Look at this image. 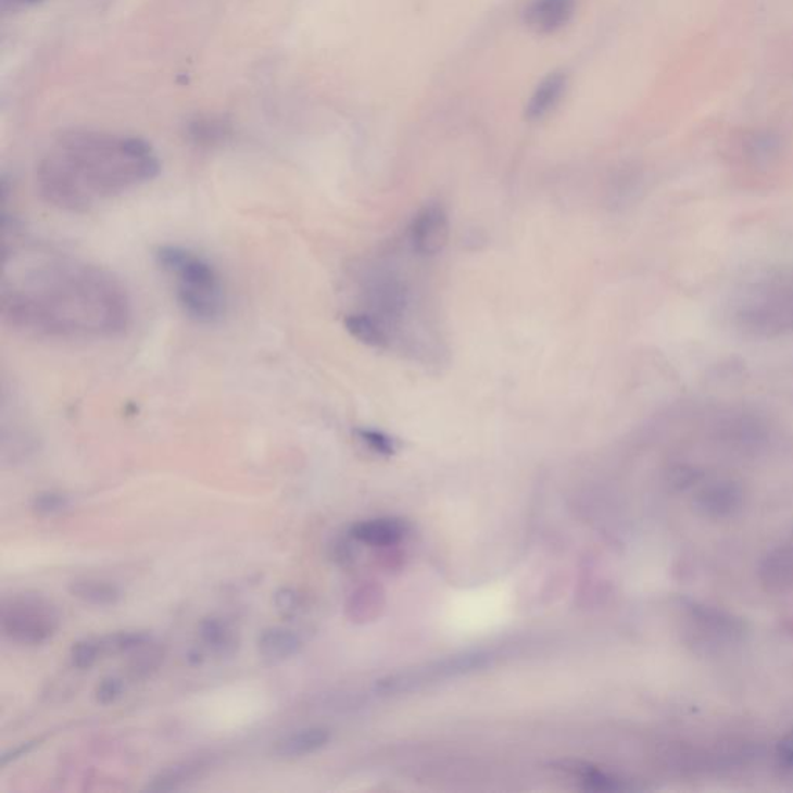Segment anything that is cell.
I'll return each mask as SVG.
<instances>
[{"instance_id": "6da1fadb", "label": "cell", "mask_w": 793, "mask_h": 793, "mask_svg": "<svg viewBox=\"0 0 793 793\" xmlns=\"http://www.w3.org/2000/svg\"><path fill=\"white\" fill-rule=\"evenodd\" d=\"M3 323L28 337L98 341L122 337L133 323L125 284L103 267L43 251H14L3 261Z\"/></svg>"}, {"instance_id": "7a4b0ae2", "label": "cell", "mask_w": 793, "mask_h": 793, "mask_svg": "<svg viewBox=\"0 0 793 793\" xmlns=\"http://www.w3.org/2000/svg\"><path fill=\"white\" fill-rule=\"evenodd\" d=\"M159 173L158 152L148 141L104 130H74L43 152L36 185L54 209L86 213L136 191Z\"/></svg>"}, {"instance_id": "3957f363", "label": "cell", "mask_w": 793, "mask_h": 793, "mask_svg": "<svg viewBox=\"0 0 793 793\" xmlns=\"http://www.w3.org/2000/svg\"><path fill=\"white\" fill-rule=\"evenodd\" d=\"M155 261L173 282L184 314L199 324L221 322L227 314L228 298L219 270L198 251L181 246H162Z\"/></svg>"}, {"instance_id": "277c9868", "label": "cell", "mask_w": 793, "mask_h": 793, "mask_svg": "<svg viewBox=\"0 0 793 793\" xmlns=\"http://www.w3.org/2000/svg\"><path fill=\"white\" fill-rule=\"evenodd\" d=\"M731 319L748 337H792L793 267L769 273L744 286L731 304Z\"/></svg>"}, {"instance_id": "5b68a950", "label": "cell", "mask_w": 793, "mask_h": 793, "mask_svg": "<svg viewBox=\"0 0 793 793\" xmlns=\"http://www.w3.org/2000/svg\"><path fill=\"white\" fill-rule=\"evenodd\" d=\"M56 606L41 595H14L3 600L0 628L10 642L39 646L49 642L60 629Z\"/></svg>"}, {"instance_id": "8992f818", "label": "cell", "mask_w": 793, "mask_h": 793, "mask_svg": "<svg viewBox=\"0 0 793 793\" xmlns=\"http://www.w3.org/2000/svg\"><path fill=\"white\" fill-rule=\"evenodd\" d=\"M493 657L489 651H467L454 656L428 662L418 667L407 668L405 671L394 672L387 678L377 680L376 691L381 696H402L435 685L442 680L461 678L471 672L482 671L490 667Z\"/></svg>"}, {"instance_id": "52a82bcc", "label": "cell", "mask_w": 793, "mask_h": 793, "mask_svg": "<svg viewBox=\"0 0 793 793\" xmlns=\"http://www.w3.org/2000/svg\"><path fill=\"white\" fill-rule=\"evenodd\" d=\"M689 616V637L694 646H702L705 650H713L722 645H731L738 642L742 635V624L740 618L722 609L707 605L689 603L687 606Z\"/></svg>"}, {"instance_id": "ba28073f", "label": "cell", "mask_w": 793, "mask_h": 793, "mask_svg": "<svg viewBox=\"0 0 793 793\" xmlns=\"http://www.w3.org/2000/svg\"><path fill=\"white\" fill-rule=\"evenodd\" d=\"M411 243L417 253L432 256L442 251L450 236L449 216L439 205H427L418 211L411 224Z\"/></svg>"}, {"instance_id": "9c48e42d", "label": "cell", "mask_w": 793, "mask_h": 793, "mask_svg": "<svg viewBox=\"0 0 793 793\" xmlns=\"http://www.w3.org/2000/svg\"><path fill=\"white\" fill-rule=\"evenodd\" d=\"M742 489L731 480H716L697 491L694 507L708 519H723L740 512Z\"/></svg>"}, {"instance_id": "30bf717a", "label": "cell", "mask_w": 793, "mask_h": 793, "mask_svg": "<svg viewBox=\"0 0 793 793\" xmlns=\"http://www.w3.org/2000/svg\"><path fill=\"white\" fill-rule=\"evenodd\" d=\"M575 0H532L524 10L527 27L541 35L558 32L572 17Z\"/></svg>"}, {"instance_id": "8fae6325", "label": "cell", "mask_w": 793, "mask_h": 793, "mask_svg": "<svg viewBox=\"0 0 793 793\" xmlns=\"http://www.w3.org/2000/svg\"><path fill=\"white\" fill-rule=\"evenodd\" d=\"M759 580L772 594L793 591V544L780 545L766 555L759 566Z\"/></svg>"}, {"instance_id": "7c38bea8", "label": "cell", "mask_w": 793, "mask_h": 793, "mask_svg": "<svg viewBox=\"0 0 793 793\" xmlns=\"http://www.w3.org/2000/svg\"><path fill=\"white\" fill-rule=\"evenodd\" d=\"M330 730L326 727H307L293 731L275 744L273 753L279 759H300L322 751L330 742Z\"/></svg>"}, {"instance_id": "4fadbf2b", "label": "cell", "mask_w": 793, "mask_h": 793, "mask_svg": "<svg viewBox=\"0 0 793 793\" xmlns=\"http://www.w3.org/2000/svg\"><path fill=\"white\" fill-rule=\"evenodd\" d=\"M410 526L399 518L369 519L355 524L351 529L352 540L373 547H389L395 545L406 537Z\"/></svg>"}, {"instance_id": "5bb4252c", "label": "cell", "mask_w": 793, "mask_h": 793, "mask_svg": "<svg viewBox=\"0 0 793 793\" xmlns=\"http://www.w3.org/2000/svg\"><path fill=\"white\" fill-rule=\"evenodd\" d=\"M256 645L262 657L270 662H284L300 653L303 640L292 629L270 627L261 632Z\"/></svg>"}, {"instance_id": "9a60e30c", "label": "cell", "mask_w": 793, "mask_h": 793, "mask_svg": "<svg viewBox=\"0 0 793 793\" xmlns=\"http://www.w3.org/2000/svg\"><path fill=\"white\" fill-rule=\"evenodd\" d=\"M211 767L210 759H188L173 764L162 770L158 777L152 778L151 783L147 785L149 792H171L177 791L181 785L198 780L203 773L209 772Z\"/></svg>"}, {"instance_id": "2e32d148", "label": "cell", "mask_w": 793, "mask_h": 793, "mask_svg": "<svg viewBox=\"0 0 793 793\" xmlns=\"http://www.w3.org/2000/svg\"><path fill=\"white\" fill-rule=\"evenodd\" d=\"M566 76L562 74L549 75L547 78L538 84L526 108L527 118L530 122H538V119H543L544 116L555 111L564 92H566Z\"/></svg>"}, {"instance_id": "e0dca14e", "label": "cell", "mask_w": 793, "mask_h": 793, "mask_svg": "<svg viewBox=\"0 0 793 793\" xmlns=\"http://www.w3.org/2000/svg\"><path fill=\"white\" fill-rule=\"evenodd\" d=\"M68 592L79 602L97 607L115 606L123 596L118 586L98 578H76L68 584Z\"/></svg>"}, {"instance_id": "ac0fdd59", "label": "cell", "mask_w": 793, "mask_h": 793, "mask_svg": "<svg viewBox=\"0 0 793 793\" xmlns=\"http://www.w3.org/2000/svg\"><path fill=\"white\" fill-rule=\"evenodd\" d=\"M199 637L203 645L217 656H231L238 647V635L235 629L217 617H209L200 621Z\"/></svg>"}, {"instance_id": "d6986e66", "label": "cell", "mask_w": 793, "mask_h": 793, "mask_svg": "<svg viewBox=\"0 0 793 793\" xmlns=\"http://www.w3.org/2000/svg\"><path fill=\"white\" fill-rule=\"evenodd\" d=\"M344 326L348 332L360 343L373 345V348H381V345L388 343L385 327L381 326L376 316L365 314V312H356V314L345 316Z\"/></svg>"}, {"instance_id": "ffe728a7", "label": "cell", "mask_w": 793, "mask_h": 793, "mask_svg": "<svg viewBox=\"0 0 793 793\" xmlns=\"http://www.w3.org/2000/svg\"><path fill=\"white\" fill-rule=\"evenodd\" d=\"M151 642L152 637L148 632L140 631L115 632V634L101 639L104 654L134 653Z\"/></svg>"}, {"instance_id": "44dd1931", "label": "cell", "mask_w": 793, "mask_h": 793, "mask_svg": "<svg viewBox=\"0 0 793 793\" xmlns=\"http://www.w3.org/2000/svg\"><path fill=\"white\" fill-rule=\"evenodd\" d=\"M133 654L129 671L134 679L148 678L151 672L158 671L163 662V651L152 645V642Z\"/></svg>"}, {"instance_id": "7402d4cb", "label": "cell", "mask_w": 793, "mask_h": 793, "mask_svg": "<svg viewBox=\"0 0 793 793\" xmlns=\"http://www.w3.org/2000/svg\"><path fill=\"white\" fill-rule=\"evenodd\" d=\"M72 501L60 491H41L32 500V511L42 518L61 515L71 508Z\"/></svg>"}, {"instance_id": "603a6c76", "label": "cell", "mask_w": 793, "mask_h": 793, "mask_svg": "<svg viewBox=\"0 0 793 793\" xmlns=\"http://www.w3.org/2000/svg\"><path fill=\"white\" fill-rule=\"evenodd\" d=\"M104 656L103 643L101 639H83L74 643L71 650L72 665L76 669H90Z\"/></svg>"}, {"instance_id": "cb8c5ba5", "label": "cell", "mask_w": 793, "mask_h": 793, "mask_svg": "<svg viewBox=\"0 0 793 793\" xmlns=\"http://www.w3.org/2000/svg\"><path fill=\"white\" fill-rule=\"evenodd\" d=\"M355 436L367 450L373 451L378 456L389 457L395 453V440L389 438L385 432L377 431V429L362 428L356 429Z\"/></svg>"}, {"instance_id": "d4e9b609", "label": "cell", "mask_w": 793, "mask_h": 793, "mask_svg": "<svg viewBox=\"0 0 793 793\" xmlns=\"http://www.w3.org/2000/svg\"><path fill=\"white\" fill-rule=\"evenodd\" d=\"M273 605L284 618L300 616L304 609V596L292 588H281L273 595Z\"/></svg>"}, {"instance_id": "484cf974", "label": "cell", "mask_w": 793, "mask_h": 793, "mask_svg": "<svg viewBox=\"0 0 793 793\" xmlns=\"http://www.w3.org/2000/svg\"><path fill=\"white\" fill-rule=\"evenodd\" d=\"M125 691V683L119 678L109 676L98 683L97 690H95V697H97L98 704L111 705L114 704Z\"/></svg>"}, {"instance_id": "4316f807", "label": "cell", "mask_w": 793, "mask_h": 793, "mask_svg": "<svg viewBox=\"0 0 793 793\" xmlns=\"http://www.w3.org/2000/svg\"><path fill=\"white\" fill-rule=\"evenodd\" d=\"M778 759L784 769L793 770V730L778 744Z\"/></svg>"}, {"instance_id": "83f0119b", "label": "cell", "mask_w": 793, "mask_h": 793, "mask_svg": "<svg viewBox=\"0 0 793 793\" xmlns=\"http://www.w3.org/2000/svg\"><path fill=\"white\" fill-rule=\"evenodd\" d=\"M33 747H35V744H33V742H27V744L21 745V747L16 748V751L5 753V755L2 756V763L0 764L5 766V764L11 761V759H17L20 756L24 755V753L30 752Z\"/></svg>"}]
</instances>
